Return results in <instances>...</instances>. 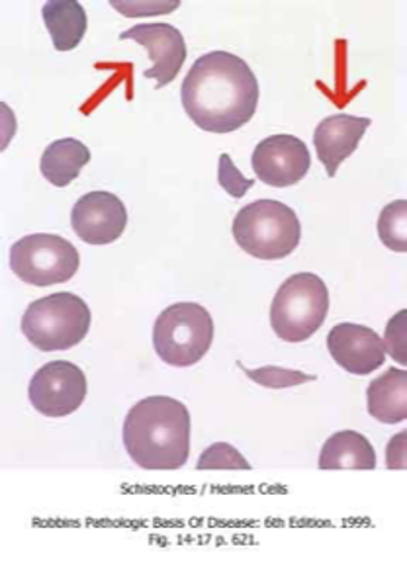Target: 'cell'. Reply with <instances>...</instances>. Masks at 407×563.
Masks as SVG:
<instances>
[{"label":"cell","instance_id":"cell-1","mask_svg":"<svg viewBox=\"0 0 407 563\" xmlns=\"http://www.w3.org/2000/svg\"><path fill=\"white\" fill-rule=\"evenodd\" d=\"M180 98L188 118L204 132H235L257 112V77L233 53H206L188 70Z\"/></svg>","mask_w":407,"mask_h":563},{"label":"cell","instance_id":"cell-2","mask_svg":"<svg viewBox=\"0 0 407 563\" xmlns=\"http://www.w3.org/2000/svg\"><path fill=\"white\" fill-rule=\"evenodd\" d=\"M125 452L150 472L180 470L190 456V413L167 396L145 397L125 415Z\"/></svg>","mask_w":407,"mask_h":563},{"label":"cell","instance_id":"cell-3","mask_svg":"<svg viewBox=\"0 0 407 563\" xmlns=\"http://www.w3.org/2000/svg\"><path fill=\"white\" fill-rule=\"evenodd\" d=\"M231 233L248 255L261 261H280L300 245L301 223L286 203L257 200L241 208Z\"/></svg>","mask_w":407,"mask_h":563},{"label":"cell","instance_id":"cell-4","mask_svg":"<svg viewBox=\"0 0 407 563\" xmlns=\"http://www.w3.org/2000/svg\"><path fill=\"white\" fill-rule=\"evenodd\" d=\"M90 309L72 291L36 299L22 317V333L37 351H69L87 336Z\"/></svg>","mask_w":407,"mask_h":563},{"label":"cell","instance_id":"cell-5","mask_svg":"<svg viewBox=\"0 0 407 563\" xmlns=\"http://www.w3.org/2000/svg\"><path fill=\"white\" fill-rule=\"evenodd\" d=\"M329 313V290L318 274L298 273L283 282L271 306V327L286 343H304L318 333Z\"/></svg>","mask_w":407,"mask_h":563},{"label":"cell","instance_id":"cell-6","mask_svg":"<svg viewBox=\"0 0 407 563\" xmlns=\"http://www.w3.org/2000/svg\"><path fill=\"white\" fill-rule=\"evenodd\" d=\"M213 341L210 311L193 301L168 306L153 327V346L168 366L188 368L202 361Z\"/></svg>","mask_w":407,"mask_h":563},{"label":"cell","instance_id":"cell-7","mask_svg":"<svg viewBox=\"0 0 407 563\" xmlns=\"http://www.w3.org/2000/svg\"><path fill=\"white\" fill-rule=\"evenodd\" d=\"M79 266V251L59 235L34 233L20 239L10 249L12 273L37 288L72 280Z\"/></svg>","mask_w":407,"mask_h":563},{"label":"cell","instance_id":"cell-8","mask_svg":"<svg viewBox=\"0 0 407 563\" xmlns=\"http://www.w3.org/2000/svg\"><path fill=\"white\" fill-rule=\"evenodd\" d=\"M28 397L37 413L54 419L67 417L75 413L87 397V376L73 362H47L32 376Z\"/></svg>","mask_w":407,"mask_h":563},{"label":"cell","instance_id":"cell-9","mask_svg":"<svg viewBox=\"0 0 407 563\" xmlns=\"http://www.w3.org/2000/svg\"><path fill=\"white\" fill-rule=\"evenodd\" d=\"M251 165L263 185L288 188L298 185L308 175L311 167L310 150L296 135H271L255 147Z\"/></svg>","mask_w":407,"mask_h":563},{"label":"cell","instance_id":"cell-10","mask_svg":"<svg viewBox=\"0 0 407 563\" xmlns=\"http://www.w3.org/2000/svg\"><path fill=\"white\" fill-rule=\"evenodd\" d=\"M125 203L112 192L85 194L72 211V228L87 245H110L124 235Z\"/></svg>","mask_w":407,"mask_h":563},{"label":"cell","instance_id":"cell-11","mask_svg":"<svg viewBox=\"0 0 407 563\" xmlns=\"http://www.w3.org/2000/svg\"><path fill=\"white\" fill-rule=\"evenodd\" d=\"M120 40H133L147 49L153 67L143 75L157 80V88L170 85L185 65V35L170 24H140L122 32Z\"/></svg>","mask_w":407,"mask_h":563},{"label":"cell","instance_id":"cell-12","mask_svg":"<svg viewBox=\"0 0 407 563\" xmlns=\"http://www.w3.org/2000/svg\"><path fill=\"white\" fill-rule=\"evenodd\" d=\"M329 354L354 376H369L384 366L386 349L376 331L356 323H339L328 334Z\"/></svg>","mask_w":407,"mask_h":563},{"label":"cell","instance_id":"cell-13","mask_svg":"<svg viewBox=\"0 0 407 563\" xmlns=\"http://www.w3.org/2000/svg\"><path fill=\"white\" fill-rule=\"evenodd\" d=\"M371 123V118L349 114L329 115L319 122L314 132V145L329 178H333L341 163L353 155Z\"/></svg>","mask_w":407,"mask_h":563},{"label":"cell","instance_id":"cell-14","mask_svg":"<svg viewBox=\"0 0 407 563\" xmlns=\"http://www.w3.org/2000/svg\"><path fill=\"white\" fill-rule=\"evenodd\" d=\"M366 404L372 419L384 424H396L407 419V372L389 368L372 379L366 389Z\"/></svg>","mask_w":407,"mask_h":563},{"label":"cell","instance_id":"cell-15","mask_svg":"<svg viewBox=\"0 0 407 563\" xmlns=\"http://www.w3.org/2000/svg\"><path fill=\"white\" fill-rule=\"evenodd\" d=\"M319 470H376V452L369 439L356 431L336 432L319 454Z\"/></svg>","mask_w":407,"mask_h":563},{"label":"cell","instance_id":"cell-16","mask_svg":"<svg viewBox=\"0 0 407 563\" xmlns=\"http://www.w3.org/2000/svg\"><path fill=\"white\" fill-rule=\"evenodd\" d=\"M42 18L57 52H73L87 34V12L77 0H50L42 9Z\"/></svg>","mask_w":407,"mask_h":563},{"label":"cell","instance_id":"cell-17","mask_svg":"<svg viewBox=\"0 0 407 563\" xmlns=\"http://www.w3.org/2000/svg\"><path fill=\"white\" fill-rule=\"evenodd\" d=\"M90 151L82 141L75 137L57 140L44 151L40 170L47 183L65 188L79 178L80 170L89 165Z\"/></svg>","mask_w":407,"mask_h":563},{"label":"cell","instance_id":"cell-18","mask_svg":"<svg viewBox=\"0 0 407 563\" xmlns=\"http://www.w3.org/2000/svg\"><path fill=\"white\" fill-rule=\"evenodd\" d=\"M378 238L394 253H407V202L388 203L378 220Z\"/></svg>","mask_w":407,"mask_h":563},{"label":"cell","instance_id":"cell-19","mask_svg":"<svg viewBox=\"0 0 407 563\" xmlns=\"http://www.w3.org/2000/svg\"><path fill=\"white\" fill-rule=\"evenodd\" d=\"M240 368L248 374L249 379L257 382L258 386L271 387V389L301 386V384L318 379V376L304 374L298 369L280 368V366H263V368L249 369L240 362Z\"/></svg>","mask_w":407,"mask_h":563},{"label":"cell","instance_id":"cell-20","mask_svg":"<svg viewBox=\"0 0 407 563\" xmlns=\"http://www.w3.org/2000/svg\"><path fill=\"white\" fill-rule=\"evenodd\" d=\"M196 470H202V472L204 470H241V472H249L251 464L235 446H231L228 442H216L200 454Z\"/></svg>","mask_w":407,"mask_h":563},{"label":"cell","instance_id":"cell-21","mask_svg":"<svg viewBox=\"0 0 407 563\" xmlns=\"http://www.w3.org/2000/svg\"><path fill=\"white\" fill-rule=\"evenodd\" d=\"M218 183L222 186L226 192L233 196L235 200L243 198L245 194L253 188L255 180L253 178H245L241 175L240 168L233 165L230 155L222 153L220 155V165H218Z\"/></svg>","mask_w":407,"mask_h":563},{"label":"cell","instance_id":"cell-22","mask_svg":"<svg viewBox=\"0 0 407 563\" xmlns=\"http://www.w3.org/2000/svg\"><path fill=\"white\" fill-rule=\"evenodd\" d=\"M406 309H402L396 317L389 319L388 327H386V334H384V349L389 352V356L394 361L406 366Z\"/></svg>","mask_w":407,"mask_h":563},{"label":"cell","instance_id":"cell-23","mask_svg":"<svg viewBox=\"0 0 407 563\" xmlns=\"http://www.w3.org/2000/svg\"><path fill=\"white\" fill-rule=\"evenodd\" d=\"M112 9L118 10L124 16H157L168 14L180 7V2H110Z\"/></svg>","mask_w":407,"mask_h":563},{"label":"cell","instance_id":"cell-24","mask_svg":"<svg viewBox=\"0 0 407 563\" xmlns=\"http://www.w3.org/2000/svg\"><path fill=\"white\" fill-rule=\"evenodd\" d=\"M406 440L407 432L402 431L389 442L386 452V464L389 470H406Z\"/></svg>","mask_w":407,"mask_h":563}]
</instances>
